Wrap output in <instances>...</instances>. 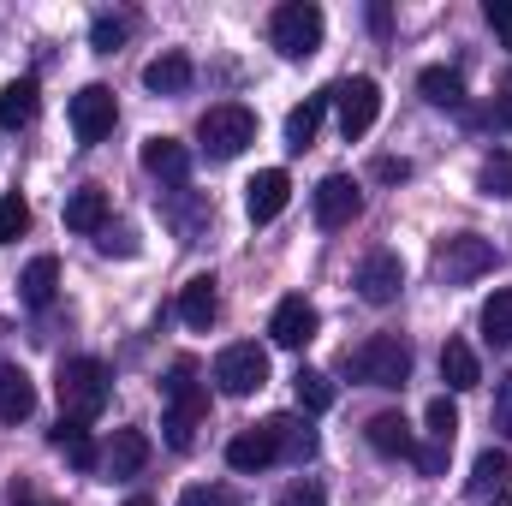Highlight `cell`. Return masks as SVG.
I'll return each mask as SVG.
<instances>
[{
	"instance_id": "obj_29",
	"label": "cell",
	"mask_w": 512,
	"mask_h": 506,
	"mask_svg": "<svg viewBox=\"0 0 512 506\" xmlns=\"http://www.w3.org/2000/svg\"><path fill=\"white\" fill-rule=\"evenodd\" d=\"M507 483H512V459L501 447H489V453L477 459V471H471V495H477V501H495Z\"/></svg>"
},
{
	"instance_id": "obj_43",
	"label": "cell",
	"mask_w": 512,
	"mask_h": 506,
	"mask_svg": "<svg viewBox=\"0 0 512 506\" xmlns=\"http://www.w3.org/2000/svg\"><path fill=\"white\" fill-rule=\"evenodd\" d=\"M376 179H411V161H393V155H382V161H376Z\"/></svg>"
},
{
	"instance_id": "obj_15",
	"label": "cell",
	"mask_w": 512,
	"mask_h": 506,
	"mask_svg": "<svg viewBox=\"0 0 512 506\" xmlns=\"http://www.w3.org/2000/svg\"><path fill=\"white\" fill-rule=\"evenodd\" d=\"M143 465H149V435H143V429H114V441L102 447V465H96V471H102L108 483H126Z\"/></svg>"
},
{
	"instance_id": "obj_39",
	"label": "cell",
	"mask_w": 512,
	"mask_h": 506,
	"mask_svg": "<svg viewBox=\"0 0 512 506\" xmlns=\"http://www.w3.org/2000/svg\"><path fill=\"white\" fill-rule=\"evenodd\" d=\"M495 435H507L512 441V370L495 381Z\"/></svg>"
},
{
	"instance_id": "obj_44",
	"label": "cell",
	"mask_w": 512,
	"mask_h": 506,
	"mask_svg": "<svg viewBox=\"0 0 512 506\" xmlns=\"http://www.w3.org/2000/svg\"><path fill=\"white\" fill-rule=\"evenodd\" d=\"M489 126L512 131V90H507V96H501V102H495V108H489Z\"/></svg>"
},
{
	"instance_id": "obj_21",
	"label": "cell",
	"mask_w": 512,
	"mask_h": 506,
	"mask_svg": "<svg viewBox=\"0 0 512 506\" xmlns=\"http://www.w3.org/2000/svg\"><path fill=\"white\" fill-rule=\"evenodd\" d=\"M36 411V387H30V376L18 370V364H0V423L12 429V423H24Z\"/></svg>"
},
{
	"instance_id": "obj_45",
	"label": "cell",
	"mask_w": 512,
	"mask_h": 506,
	"mask_svg": "<svg viewBox=\"0 0 512 506\" xmlns=\"http://www.w3.org/2000/svg\"><path fill=\"white\" fill-rule=\"evenodd\" d=\"M489 506H512V489H501V495H495V501H489Z\"/></svg>"
},
{
	"instance_id": "obj_38",
	"label": "cell",
	"mask_w": 512,
	"mask_h": 506,
	"mask_svg": "<svg viewBox=\"0 0 512 506\" xmlns=\"http://www.w3.org/2000/svg\"><path fill=\"white\" fill-rule=\"evenodd\" d=\"M179 506H245V501H239V489L215 483V489H185V501Z\"/></svg>"
},
{
	"instance_id": "obj_5",
	"label": "cell",
	"mask_w": 512,
	"mask_h": 506,
	"mask_svg": "<svg viewBox=\"0 0 512 506\" xmlns=\"http://www.w3.org/2000/svg\"><path fill=\"white\" fill-rule=\"evenodd\" d=\"M197 137H203V149H209L215 161H233V155H245L256 143V114L245 102H215V108L197 120Z\"/></svg>"
},
{
	"instance_id": "obj_3",
	"label": "cell",
	"mask_w": 512,
	"mask_h": 506,
	"mask_svg": "<svg viewBox=\"0 0 512 506\" xmlns=\"http://www.w3.org/2000/svg\"><path fill=\"white\" fill-rule=\"evenodd\" d=\"M346 376L358 387H405L411 381V346L399 334H370L364 346L346 352Z\"/></svg>"
},
{
	"instance_id": "obj_36",
	"label": "cell",
	"mask_w": 512,
	"mask_h": 506,
	"mask_svg": "<svg viewBox=\"0 0 512 506\" xmlns=\"http://www.w3.org/2000/svg\"><path fill=\"white\" fill-rule=\"evenodd\" d=\"M411 459H417V471H423V477H441V471H447V459H453V447H447V441H417V453H411Z\"/></svg>"
},
{
	"instance_id": "obj_37",
	"label": "cell",
	"mask_w": 512,
	"mask_h": 506,
	"mask_svg": "<svg viewBox=\"0 0 512 506\" xmlns=\"http://www.w3.org/2000/svg\"><path fill=\"white\" fill-rule=\"evenodd\" d=\"M96 245H102V256H137V233H131V227H114V221H108V227L96 233Z\"/></svg>"
},
{
	"instance_id": "obj_10",
	"label": "cell",
	"mask_w": 512,
	"mask_h": 506,
	"mask_svg": "<svg viewBox=\"0 0 512 506\" xmlns=\"http://www.w3.org/2000/svg\"><path fill=\"white\" fill-rule=\"evenodd\" d=\"M120 120V102H114V90L108 84H84L78 96H72V137L78 143H102L108 131Z\"/></svg>"
},
{
	"instance_id": "obj_14",
	"label": "cell",
	"mask_w": 512,
	"mask_h": 506,
	"mask_svg": "<svg viewBox=\"0 0 512 506\" xmlns=\"http://www.w3.org/2000/svg\"><path fill=\"white\" fill-rule=\"evenodd\" d=\"M286 203H292V179H286V167H262L251 185H245V215H251L256 227H268Z\"/></svg>"
},
{
	"instance_id": "obj_9",
	"label": "cell",
	"mask_w": 512,
	"mask_h": 506,
	"mask_svg": "<svg viewBox=\"0 0 512 506\" xmlns=\"http://www.w3.org/2000/svg\"><path fill=\"white\" fill-rule=\"evenodd\" d=\"M310 215H316V227H328V233L352 227V221L364 215V185H358L352 173H328V179L310 191Z\"/></svg>"
},
{
	"instance_id": "obj_16",
	"label": "cell",
	"mask_w": 512,
	"mask_h": 506,
	"mask_svg": "<svg viewBox=\"0 0 512 506\" xmlns=\"http://www.w3.org/2000/svg\"><path fill=\"white\" fill-rule=\"evenodd\" d=\"M364 441H370L382 459H411V453H417V429L405 423V411H376V417L364 423Z\"/></svg>"
},
{
	"instance_id": "obj_1",
	"label": "cell",
	"mask_w": 512,
	"mask_h": 506,
	"mask_svg": "<svg viewBox=\"0 0 512 506\" xmlns=\"http://www.w3.org/2000/svg\"><path fill=\"white\" fill-rule=\"evenodd\" d=\"M161 429H167V447H191L197 441V429H203V417H209V393H203V381H197V358H173L167 364V381H161Z\"/></svg>"
},
{
	"instance_id": "obj_40",
	"label": "cell",
	"mask_w": 512,
	"mask_h": 506,
	"mask_svg": "<svg viewBox=\"0 0 512 506\" xmlns=\"http://www.w3.org/2000/svg\"><path fill=\"white\" fill-rule=\"evenodd\" d=\"M280 506H328V495H322V483H292V489H280Z\"/></svg>"
},
{
	"instance_id": "obj_11",
	"label": "cell",
	"mask_w": 512,
	"mask_h": 506,
	"mask_svg": "<svg viewBox=\"0 0 512 506\" xmlns=\"http://www.w3.org/2000/svg\"><path fill=\"white\" fill-rule=\"evenodd\" d=\"M316 328H322V316H316L310 298H280L274 316H268V340L286 346V352H304V346L316 340Z\"/></svg>"
},
{
	"instance_id": "obj_12",
	"label": "cell",
	"mask_w": 512,
	"mask_h": 506,
	"mask_svg": "<svg viewBox=\"0 0 512 506\" xmlns=\"http://www.w3.org/2000/svg\"><path fill=\"white\" fill-rule=\"evenodd\" d=\"M352 286H358L364 304H393L405 292V262H399V251H370L358 262V280Z\"/></svg>"
},
{
	"instance_id": "obj_7",
	"label": "cell",
	"mask_w": 512,
	"mask_h": 506,
	"mask_svg": "<svg viewBox=\"0 0 512 506\" xmlns=\"http://www.w3.org/2000/svg\"><path fill=\"white\" fill-rule=\"evenodd\" d=\"M495 268V245L483 233H453L441 251H435V280L441 286H471L477 274Z\"/></svg>"
},
{
	"instance_id": "obj_35",
	"label": "cell",
	"mask_w": 512,
	"mask_h": 506,
	"mask_svg": "<svg viewBox=\"0 0 512 506\" xmlns=\"http://www.w3.org/2000/svg\"><path fill=\"white\" fill-rule=\"evenodd\" d=\"M24 227H30V203H24L18 191H12V197H0V245H12Z\"/></svg>"
},
{
	"instance_id": "obj_8",
	"label": "cell",
	"mask_w": 512,
	"mask_h": 506,
	"mask_svg": "<svg viewBox=\"0 0 512 506\" xmlns=\"http://www.w3.org/2000/svg\"><path fill=\"white\" fill-rule=\"evenodd\" d=\"M262 381H268V352H262L256 340L221 346V358H215V387H221L227 399H251Z\"/></svg>"
},
{
	"instance_id": "obj_18",
	"label": "cell",
	"mask_w": 512,
	"mask_h": 506,
	"mask_svg": "<svg viewBox=\"0 0 512 506\" xmlns=\"http://www.w3.org/2000/svg\"><path fill=\"white\" fill-rule=\"evenodd\" d=\"M191 78H197V66H191V54H179V48H167V54H155V60L143 66V90H155V96H185Z\"/></svg>"
},
{
	"instance_id": "obj_26",
	"label": "cell",
	"mask_w": 512,
	"mask_h": 506,
	"mask_svg": "<svg viewBox=\"0 0 512 506\" xmlns=\"http://www.w3.org/2000/svg\"><path fill=\"white\" fill-rule=\"evenodd\" d=\"M227 465H233L239 477H256V471H268V465H274V447H268V435H262V429H245V435H233V441H227Z\"/></svg>"
},
{
	"instance_id": "obj_31",
	"label": "cell",
	"mask_w": 512,
	"mask_h": 506,
	"mask_svg": "<svg viewBox=\"0 0 512 506\" xmlns=\"http://www.w3.org/2000/svg\"><path fill=\"white\" fill-rule=\"evenodd\" d=\"M483 340L501 352V346H512V292H495L489 304H483Z\"/></svg>"
},
{
	"instance_id": "obj_2",
	"label": "cell",
	"mask_w": 512,
	"mask_h": 506,
	"mask_svg": "<svg viewBox=\"0 0 512 506\" xmlns=\"http://www.w3.org/2000/svg\"><path fill=\"white\" fill-rule=\"evenodd\" d=\"M54 393H60V417L72 423H96L108 411V393H114V376L102 358H66L60 376H54Z\"/></svg>"
},
{
	"instance_id": "obj_42",
	"label": "cell",
	"mask_w": 512,
	"mask_h": 506,
	"mask_svg": "<svg viewBox=\"0 0 512 506\" xmlns=\"http://www.w3.org/2000/svg\"><path fill=\"white\" fill-rule=\"evenodd\" d=\"M12 506H60V501H48V495H36L30 483H12Z\"/></svg>"
},
{
	"instance_id": "obj_4",
	"label": "cell",
	"mask_w": 512,
	"mask_h": 506,
	"mask_svg": "<svg viewBox=\"0 0 512 506\" xmlns=\"http://www.w3.org/2000/svg\"><path fill=\"white\" fill-rule=\"evenodd\" d=\"M322 36H328V18H322L316 0H286V6L268 12V42H274L286 60H310V54L322 48Z\"/></svg>"
},
{
	"instance_id": "obj_24",
	"label": "cell",
	"mask_w": 512,
	"mask_h": 506,
	"mask_svg": "<svg viewBox=\"0 0 512 506\" xmlns=\"http://www.w3.org/2000/svg\"><path fill=\"white\" fill-rule=\"evenodd\" d=\"M417 90H423L429 108H453V114L465 108V78H459L453 66H423V72H417Z\"/></svg>"
},
{
	"instance_id": "obj_19",
	"label": "cell",
	"mask_w": 512,
	"mask_h": 506,
	"mask_svg": "<svg viewBox=\"0 0 512 506\" xmlns=\"http://www.w3.org/2000/svg\"><path fill=\"white\" fill-rule=\"evenodd\" d=\"M54 292H60V262H54V256H30L24 274H18V298H24L30 310H48Z\"/></svg>"
},
{
	"instance_id": "obj_28",
	"label": "cell",
	"mask_w": 512,
	"mask_h": 506,
	"mask_svg": "<svg viewBox=\"0 0 512 506\" xmlns=\"http://www.w3.org/2000/svg\"><path fill=\"white\" fill-rule=\"evenodd\" d=\"M322 114H328V90L310 96V102H298V108L286 114V149H310L316 131H322Z\"/></svg>"
},
{
	"instance_id": "obj_13",
	"label": "cell",
	"mask_w": 512,
	"mask_h": 506,
	"mask_svg": "<svg viewBox=\"0 0 512 506\" xmlns=\"http://www.w3.org/2000/svg\"><path fill=\"white\" fill-rule=\"evenodd\" d=\"M262 435H268L274 459H286V465H304V459L316 453V429H310L298 411H280V417H268V423H262Z\"/></svg>"
},
{
	"instance_id": "obj_20",
	"label": "cell",
	"mask_w": 512,
	"mask_h": 506,
	"mask_svg": "<svg viewBox=\"0 0 512 506\" xmlns=\"http://www.w3.org/2000/svg\"><path fill=\"white\" fill-rule=\"evenodd\" d=\"M179 316H185V328H209V322L221 316L215 274H197V280H185V286H179Z\"/></svg>"
},
{
	"instance_id": "obj_23",
	"label": "cell",
	"mask_w": 512,
	"mask_h": 506,
	"mask_svg": "<svg viewBox=\"0 0 512 506\" xmlns=\"http://www.w3.org/2000/svg\"><path fill=\"white\" fill-rule=\"evenodd\" d=\"M48 441H54V453H60L66 465H78V471H96V465H102V453H96V441H90V423L60 417V429H54Z\"/></svg>"
},
{
	"instance_id": "obj_33",
	"label": "cell",
	"mask_w": 512,
	"mask_h": 506,
	"mask_svg": "<svg viewBox=\"0 0 512 506\" xmlns=\"http://www.w3.org/2000/svg\"><path fill=\"white\" fill-rule=\"evenodd\" d=\"M477 185H483V197H512V149H495V155L483 161Z\"/></svg>"
},
{
	"instance_id": "obj_30",
	"label": "cell",
	"mask_w": 512,
	"mask_h": 506,
	"mask_svg": "<svg viewBox=\"0 0 512 506\" xmlns=\"http://www.w3.org/2000/svg\"><path fill=\"white\" fill-rule=\"evenodd\" d=\"M292 399H298V417H316V411L334 405V381L322 376V370H298L292 376Z\"/></svg>"
},
{
	"instance_id": "obj_27",
	"label": "cell",
	"mask_w": 512,
	"mask_h": 506,
	"mask_svg": "<svg viewBox=\"0 0 512 506\" xmlns=\"http://www.w3.org/2000/svg\"><path fill=\"white\" fill-rule=\"evenodd\" d=\"M36 120V78H12L0 90V126L6 131H24Z\"/></svg>"
},
{
	"instance_id": "obj_6",
	"label": "cell",
	"mask_w": 512,
	"mask_h": 506,
	"mask_svg": "<svg viewBox=\"0 0 512 506\" xmlns=\"http://www.w3.org/2000/svg\"><path fill=\"white\" fill-rule=\"evenodd\" d=\"M328 102H334V114H340V137L358 143V137H370L376 114H382V84H376V78H340V84L328 90Z\"/></svg>"
},
{
	"instance_id": "obj_17",
	"label": "cell",
	"mask_w": 512,
	"mask_h": 506,
	"mask_svg": "<svg viewBox=\"0 0 512 506\" xmlns=\"http://www.w3.org/2000/svg\"><path fill=\"white\" fill-rule=\"evenodd\" d=\"M143 173H155L161 185H185L191 179V149L179 137H143Z\"/></svg>"
},
{
	"instance_id": "obj_25",
	"label": "cell",
	"mask_w": 512,
	"mask_h": 506,
	"mask_svg": "<svg viewBox=\"0 0 512 506\" xmlns=\"http://www.w3.org/2000/svg\"><path fill=\"white\" fill-rule=\"evenodd\" d=\"M441 381H447L453 393L483 387V364H477V352H471L465 340H447V346H441Z\"/></svg>"
},
{
	"instance_id": "obj_41",
	"label": "cell",
	"mask_w": 512,
	"mask_h": 506,
	"mask_svg": "<svg viewBox=\"0 0 512 506\" xmlns=\"http://www.w3.org/2000/svg\"><path fill=\"white\" fill-rule=\"evenodd\" d=\"M483 18H489V30L512 48V0H489V6H483Z\"/></svg>"
},
{
	"instance_id": "obj_34",
	"label": "cell",
	"mask_w": 512,
	"mask_h": 506,
	"mask_svg": "<svg viewBox=\"0 0 512 506\" xmlns=\"http://www.w3.org/2000/svg\"><path fill=\"white\" fill-rule=\"evenodd\" d=\"M126 36H131V18H120V12H102V18L90 24V48H96V54H114Z\"/></svg>"
},
{
	"instance_id": "obj_46",
	"label": "cell",
	"mask_w": 512,
	"mask_h": 506,
	"mask_svg": "<svg viewBox=\"0 0 512 506\" xmlns=\"http://www.w3.org/2000/svg\"><path fill=\"white\" fill-rule=\"evenodd\" d=\"M126 506H155V501H149V495H131V501Z\"/></svg>"
},
{
	"instance_id": "obj_32",
	"label": "cell",
	"mask_w": 512,
	"mask_h": 506,
	"mask_svg": "<svg viewBox=\"0 0 512 506\" xmlns=\"http://www.w3.org/2000/svg\"><path fill=\"white\" fill-rule=\"evenodd\" d=\"M423 423H429V429H423L429 441H447V447H453V435H459V405H453V399L441 393V399H429V411H423Z\"/></svg>"
},
{
	"instance_id": "obj_22",
	"label": "cell",
	"mask_w": 512,
	"mask_h": 506,
	"mask_svg": "<svg viewBox=\"0 0 512 506\" xmlns=\"http://www.w3.org/2000/svg\"><path fill=\"white\" fill-rule=\"evenodd\" d=\"M66 227L72 233H102L108 227V191L102 185H78L66 197Z\"/></svg>"
}]
</instances>
